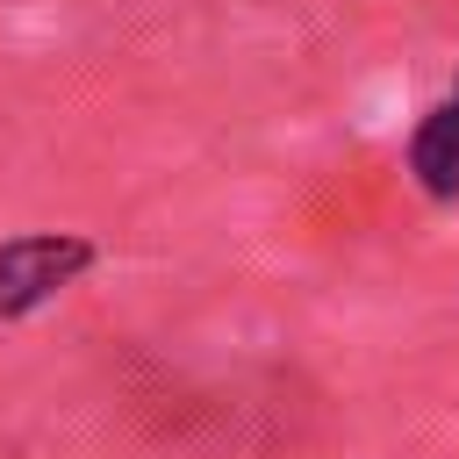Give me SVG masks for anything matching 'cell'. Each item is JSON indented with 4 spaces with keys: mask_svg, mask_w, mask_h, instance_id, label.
I'll list each match as a JSON object with an SVG mask.
<instances>
[{
    "mask_svg": "<svg viewBox=\"0 0 459 459\" xmlns=\"http://www.w3.org/2000/svg\"><path fill=\"white\" fill-rule=\"evenodd\" d=\"M100 251L72 230H29V237H7L0 244V323H22L36 316L50 294H65Z\"/></svg>",
    "mask_w": 459,
    "mask_h": 459,
    "instance_id": "1",
    "label": "cell"
},
{
    "mask_svg": "<svg viewBox=\"0 0 459 459\" xmlns=\"http://www.w3.org/2000/svg\"><path fill=\"white\" fill-rule=\"evenodd\" d=\"M409 172H416V186H423L430 201H452V194H459V86L416 122V136H409Z\"/></svg>",
    "mask_w": 459,
    "mask_h": 459,
    "instance_id": "2",
    "label": "cell"
}]
</instances>
